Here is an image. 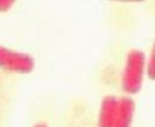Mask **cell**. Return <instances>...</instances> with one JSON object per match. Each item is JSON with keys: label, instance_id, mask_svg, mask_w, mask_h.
<instances>
[{"label": "cell", "instance_id": "cell-1", "mask_svg": "<svg viewBox=\"0 0 155 127\" xmlns=\"http://www.w3.org/2000/svg\"><path fill=\"white\" fill-rule=\"evenodd\" d=\"M144 69V55L138 50L130 51L123 71V89L129 94H135L141 89Z\"/></svg>", "mask_w": 155, "mask_h": 127}, {"label": "cell", "instance_id": "cell-4", "mask_svg": "<svg viewBox=\"0 0 155 127\" xmlns=\"http://www.w3.org/2000/svg\"><path fill=\"white\" fill-rule=\"evenodd\" d=\"M134 109L135 105L134 101L123 97L118 100V110H117V118L115 126L114 127H130L133 121V115H134Z\"/></svg>", "mask_w": 155, "mask_h": 127}, {"label": "cell", "instance_id": "cell-6", "mask_svg": "<svg viewBox=\"0 0 155 127\" xmlns=\"http://www.w3.org/2000/svg\"><path fill=\"white\" fill-rule=\"evenodd\" d=\"M12 5H13V1H10V0H0V11L1 12L7 11Z\"/></svg>", "mask_w": 155, "mask_h": 127}, {"label": "cell", "instance_id": "cell-3", "mask_svg": "<svg viewBox=\"0 0 155 127\" xmlns=\"http://www.w3.org/2000/svg\"><path fill=\"white\" fill-rule=\"evenodd\" d=\"M118 100L114 96H107L103 100L100 115H99V127H114L116 122Z\"/></svg>", "mask_w": 155, "mask_h": 127}, {"label": "cell", "instance_id": "cell-2", "mask_svg": "<svg viewBox=\"0 0 155 127\" xmlns=\"http://www.w3.org/2000/svg\"><path fill=\"white\" fill-rule=\"evenodd\" d=\"M0 68L15 73H30L34 69V59L30 55L0 46Z\"/></svg>", "mask_w": 155, "mask_h": 127}, {"label": "cell", "instance_id": "cell-7", "mask_svg": "<svg viewBox=\"0 0 155 127\" xmlns=\"http://www.w3.org/2000/svg\"><path fill=\"white\" fill-rule=\"evenodd\" d=\"M35 127H47L45 125H43V124H39V125H36Z\"/></svg>", "mask_w": 155, "mask_h": 127}, {"label": "cell", "instance_id": "cell-5", "mask_svg": "<svg viewBox=\"0 0 155 127\" xmlns=\"http://www.w3.org/2000/svg\"><path fill=\"white\" fill-rule=\"evenodd\" d=\"M155 55H154V49L152 51V55H150V59H149V65H148V75L152 80L155 78Z\"/></svg>", "mask_w": 155, "mask_h": 127}]
</instances>
